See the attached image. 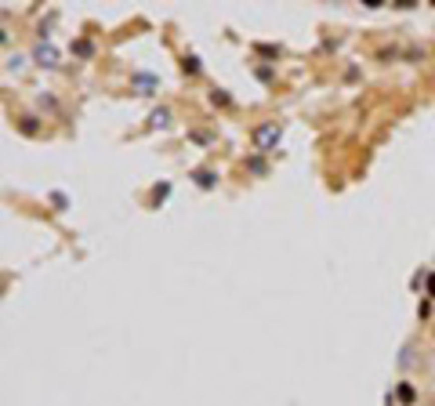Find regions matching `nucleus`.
<instances>
[{
	"mask_svg": "<svg viewBox=\"0 0 435 406\" xmlns=\"http://www.w3.org/2000/svg\"><path fill=\"white\" fill-rule=\"evenodd\" d=\"M428 290H431V294H435V276H431V279H428Z\"/></svg>",
	"mask_w": 435,
	"mask_h": 406,
	"instance_id": "1",
	"label": "nucleus"
}]
</instances>
